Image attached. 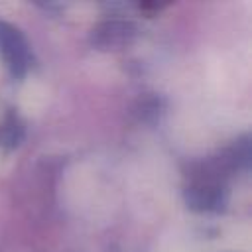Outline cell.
I'll use <instances>...</instances> for the list:
<instances>
[{"mask_svg": "<svg viewBox=\"0 0 252 252\" xmlns=\"http://www.w3.org/2000/svg\"><path fill=\"white\" fill-rule=\"evenodd\" d=\"M0 53L14 75H24L28 67V45L22 33L4 22H0Z\"/></svg>", "mask_w": 252, "mask_h": 252, "instance_id": "6da1fadb", "label": "cell"}]
</instances>
